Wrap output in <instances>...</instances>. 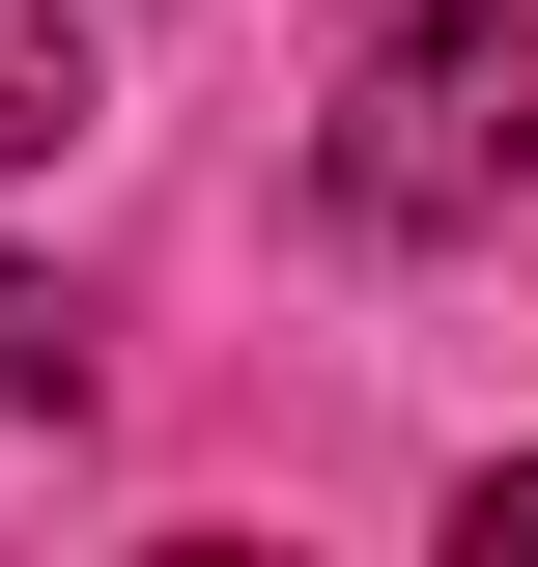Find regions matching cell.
Wrapping results in <instances>:
<instances>
[{
  "label": "cell",
  "instance_id": "cell-1",
  "mask_svg": "<svg viewBox=\"0 0 538 567\" xmlns=\"http://www.w3.org/2000/svg\"><path fill=\"white\" fill-rule=\"evenodd\" d=\"M312 199L340 227H510L538 199V0H397L340 142H312Z\"/></svg>",
  "mask_w": 538,
  "mask_h": 567
},
{
  "label": "cell",
  "instance_id": "cell-2",
  "mask_svg": "<svg viewBox=\"0 0 538 567\" xmlns=\"http://www.w3.org/2000/svg\"><path fill=\"white\" fill-rule=\"evenodd\" d=\"M58 142H85V29H58V0H0V171H58Z\"/></svg>",
  "mask_w": 538,
  "mask_h": 567
},
{
  "label": "cell",
  "instance_id": "cell-3",
  "mask_svg": "<svg viewBox=\"0 0 538 567\" xmlns=\"http://www.w3.org/2000/svg\"><path fill=\"white\" fill-rule=\"evenodd\" d=\"M0 398H85V341H58V284H0Z\"/></svg>",
  "mask_w": 538,
  "mask_h": 567
},
{
  "label": "cell",
  "instance_id": "cell-4",
  "mask_svg": "<svg viewBox=\"0 0 538 567\" xmlns=\"http://www.w3.org/2000/svg\"><path fill=\"white\" fill-rule=\"evenodd\" d=\"M482 539H538V454H510V483H482Z\"/></svg>",
  "mask_w": 538,
  "mask_h": 567
}]
</instances>
